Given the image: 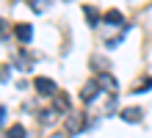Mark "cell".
Segmentation results:
<instances>
[{
    "label": "cell",
    "mask_w": 152,
    "mask_h": 138,
    "mask_svg": "<svg viewBox=\"0 0 152 138\" xmlns=\"http://www.w3.org/2000/svg\"><path fill=\"white\" fill-rule=\"evenodd\" d=\"M119 116H122V122H127V124H138L141 119H144V110L141 108H124Z\"/></svg>",
    "instance_id": "5b68a950"
},
{
    "label": "cell",
    "mask_w": 152,
    "mask_h": 138,
    "mask_svg": "<svg viewBox=\"0 0 152 138\" xmlns=\"http://www.w3.org/2000/svg\"><path fill=\"white\" fill-rule=\"evenodd\" d=\"M53 97H56V105H53V108H58V110H64V113H69V105H72V102H69V94H61V91H56Z\"/></svg>",
    "instance_id": "30bf717a"
},
{
    "label": "cell",
    "mask_w": 152,
    "mask_h": 138,
    "mask_svg": "<svg viewBox=\"0 0 152 138\" xmlns=\"http://www.w3.org/2000/svg\"><path fill=\"white\" fill-rule=\"evenodd\" d=\"M33 88H36V94H42V97H53L58 91L56 80H50V77H36L33 80Z\"/></svg>",
    "instance_id": "3957f363"
},
{
    "label": "cell",
    "mask_w": 152,
    "mask_h": 138,
    "mask_svg": "<svg viewBox=\"0 0 152 138\" xmlns=\"http://www.w3.org/2000/svg\"><path fill=\"white\" fill-rule=\"evenodd\" d=\"M100 91H102V88L97 86V80H86V83H83V88H80V94H77V97H80V102H86V105H91L94 99L100 97Z\"/></svg>",
    "instance_id": "7a4b0ae2"
},
{
    "label": "cell",
    "mask_w": 152,
    "mask_h": 138,
    "mask_svg": "<svg viewBox=\"0 0 152 138\" xmlns=\"http://www.w3.org/2000/svg\"><path fill=\"white\" fill-rule=\"evenodd\" d=\"M66 116V133L69 135H77L80 130H83V127H86V113H75V110H69V113H64Z\"/></svg>",
    "instance_id": "6da1fadb"
},
{
    "label": "cell",
    "mask_w": 152,
    "mask_h": 138,
    "mask_svg": "<svg viewBox=\"0 0 152 138\" xmlns=\"http://www.w3.org/2000/svg\"><path fill=\"white\" fill-rule=\"evenodd\" d=\"M149 88H152V77H144V80L136 86V94H144V91H149Z\"/></svg>",
    "instance_id": "4fadbf2b"
},
{
    "label": "cell",
    "mask_w": 152,
    "mask_h": 138,
    "mask_svg": "<svg viewBox=\"0 0 152 138\" xmlns=\"http://www.w3.org/2000/svg\"><path fill=\"white\" fill-rule=\"evenodd\" d=\"M105 22H111V28H124V14L111 8V11H105Z\"/></svg>",
    "instance_id": "ba28073f"
},
{
    "label": "cell",
    "mask_w": 152,
    "mask_h": 138,
    "mask_svg": "<svg viewBox=\"0 0 152 138\" xmlns=\"http://www.w3.org/2000/svg\"><path fill=\"white\" fill-rule=\"evenodd\" d=\"M83 17H86V22L91 28H100V11L94 6H83Z\"/></svg>",
    "instance_id": "9c48e42d"
},
{
    "label": "cell",
    "mask_w": 152,
    "mask_h": 138,
    "mask_svg": "<svg viewBox=\"0 0 152 138\" xmlns=\"http://www.w3.org/2000/svg\"><path fill=\"white\" fill-rule=\"evenodd\" d=\"M91 66H94L97 72H108V69H111V64L105 61V58H100V55H91Z\"/></svg>",
    "instance_id": "7c38bea8"
},
{
    "label": "cell",
    "mask_w": 152,
    "mask_h": 138,
    "mask_svg": "<svg viewBox=\"0 0 152 138\" xmlns=\"http://www.w3.org/2000/svg\"><path fill=\"white\" fill-rule=\"evenodd\" d=\"M31 8H33V11H47V8H50V0H33Z\"/></svg>",
    "instance_id": "5bb4252c"
},
{
    "label": "cell",
    "mask_w": 152,
    "mask_h": 138,
    "mask_svg": "<svg viewBox=\"0 0 152 138\" xmlns=\"http://www.w3.org/2000/svg\"><path fill=\"white\" fill-rule=\"evenodd\" d=\"M97 86L102 91H108V94H116V91H119V83H116V77L111 72H100V75H97Z\"/></svg>",
    "instance_id": "277c9868"
},
{
    "label": "cell",
    "mask_w": 152,
    "mask_h": 138,
    "mask_svg": "<svg viewBox=\"0 0 152 138\" xmlns=\"http://www.w3.org/2000/svg\"><path fill=\"white\" fill-rule=\"evenodd\" d=\"M6 138H28V130H25L22 124H11L8 133H6Z\"/></svg>",
    "instance_id": "8fae6325"
},
{
    "label": "cell",
    "mask_w": 152,
    "mask_h": 138,
    "mask_svg": "<svg viewBox=\"0 0 152 138\" xmlns=\"http://www.w3.org/2000/svg\"><path fill=\"white\" fill-rule=\"evenodd\" d=\"M50 138H66V135H50Z\"/></svg>",
    "instance_id": "ac0fdd59"
},
{
    "label": "cell",
    "mask_w": 152,
    "mask_h": 138,
    "mask_svg": "<svg viewBox=\"0 0 152 138\" xmlns=\"http://www.w3.org/2000/svg\"><path fill=\"white\" fill-rule=\"evenodd\" d=\"M56 122H58V108H44L42 113H39V124L50 127V124H56Z\"/></svg>",
    "instance_id": "52a82bcc"
},
{
    "label": "cell",
    "mask_w": 152,
    "mask_h": 138,
    "mask_svg": "<svg viewBox=\"0 0 152 138\" xmlns=\"http://www.w3.org/2000/svg\"><path fill=\"white\" fill-rule=\"evenodd\" d=\"M14 36H17L20 42H25V44H28V42L33 39V25H28V22H20V25L14 28Z\"/></svg>",
    "instance_id": "8992f818"
},
{
    "label": "cell",
    "mask_w": 152,
    "mask_h": 138,
    "mask_svg": "<svg viewBox=\"0 0 152 138\" xmlns=\"http://www.w3.org/2000/svg\"><path fill=\"white\" fill-rule=\"evenodd\" d=\"M8 80H11V66L3 64V66H0V83H8Z\"/></svg>",
    "instance_id": "9a60e30c"
},
{
    "label": "cell",
    "mask_w": 152,
    "mask_h": 138,
    "mask_svg": "<svg viewBox=\"0 0 152 138\" xmlns=\"http://www.w3.org/2000/svg\"><path fill=\"white\" fill-rule=\"evenodd\" d=\"M8 33H11L8 22H6V20H0V42H3V39H8Z\"/></svg>",
    "instance_id": "2e32d148"
},
{
    "label": "cell",
    "mask_w": 152,
    "mask_h": 138,
    "mask_svg": "<svg viewBox=\"0 0 152 138\" xmlns=\"http://www.w3.org/2000/svg\"><path fill=\"white\" fill-rule=\"evenodd\" d=\"M3 122H6V105H0V127H3Z\"/></svg>",
    "instance_id": "e0dca14e"
}]
</instances>
